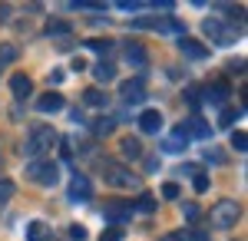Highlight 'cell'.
I'll list each match as a JSON object with an SVG mask.
<instances>
[{
  "instance_id": "9c48e42d",
  "label": "cell",
  "mask_w": 248,
  "mask_h": 241,
  "mask_svg": "<svg viewBox=\"0 0 248 241\" xmlns=\"http://www.w3.org/2000/svg\"><path fill=\"white\" fill-rule=\"evenodd\" d=\"M129 215H133V205H126V202H103V218L106 222H129Z\"/></svg>"
},
{
  "instance_id": "d4e9b609",
  "label": "cell",
  "mask_w": 248,
  "mask_h": 241,
  "mask_svg": "<svg viewBox=\"0 0 248 241\" xmlns=\"http://www.w3.org/2000/svg\"><path fill=\"white\" fill-rule=\"evenodd\" d=\"M17 60V46L14 43H0V66L3 63H14Z\"/></svg>"
},
{
  "instance_id": "7402d4cb",
  "label": "cell",
  "mask_w": 248,
  "mask_h": 241,
  "mask_svg": "<svg viewBox=\"0 0 248 241\" xmlns=\"http://www.w3.org/2000/svg\"><path fill=\"white\" fill-rule=\"evenodd\" d=\"M238 116H242V109H232V106H225V109L218 112V126H222V129H229L232 122H238Z\"/></svg>"
},
{
  "instance_id": "cb8c5ba5",
  "label": "cell",
  "mask_w": 248,
  "mask_h": 241,
  "mask_svg": "<svg viewBox=\"0 0 248 241\" xmlns=\"http://www.w3.org/2000/svg\"><path fill=\"white\" fill-rule=\"evenodd\" d=\"M192 188H195V192H199V195H202V192H209V175H205V172H202V168H199V172H195V175H192Z\"/></svg>"
},
{
  "instance_id": "3957f363",
  "label": "cell",
  "mask_w": 248,
  "mask_h": 241,
  "mask_svg": "<svg viewBox=\"0 0 248 241\" xmlns=\"http://www.w3.org/2000/svg\"><path fill=\"white\" fill-rule=\"evenodd\" d=\"M202 30H205V37H209L215 46H229V43H235V37L242 33V27H232V23H225L222 17H209L202 23Z\"/></svg>"
},
{
  "instance_id": "8992f818",
  "label": "cell",
  "mask_w": 248,
  "mask_h": 241,
  "mask_svg": "<svg viewBox=\"0 0 248 241\" xmlns=\"http://www.w3.org/2000/svg\"><path fill=\"white\" fill-rule=\"evenodd\" d=\"M175 136H182L186 142H189V139H209V136H212V126L205 122V119L192 116L189 122H179V126H175Z\"/></svg>"
},
{
  "instance_id": "484cf974",
  "label": "cell",
  "mask_w": 248,
  "mask_h": 241,
  "mask_svg": "<svg viewBox=\"0 0 248 241\" xmlns=\"http://www.w3.org/2000/svg\"><path fill=\"white\" fill-rule=\"evenodd\" d=\"M14 192H17V188H14V182H10V179H0V205L10 202V198H14Z\"/></svg>"
},
{
  "instance_id": "4dcf8cb0",
  "label": "cell",
  "mask_w": 248,
  "mask_h": 241,
  "mask_svg": "<svg viewBox=\"0 0 248 241\" xmlns=\"http://www.w3.org/2000/svg\"><path fill=\"white\" fill-rule=\"evenodd\" d=\"M70 238L83 241V238H86V228H83V225H70Z\"/></svg>"
},
{
  "instance_id": "ab89813d",
  "label": "cell",
  "mask_w": 248,
  "mask_h": 241,
  "mask_svg": "<svg viewBox=\"0 0 248 241\" xmlns=\"http://www.w3.org/2000/svg\"><path fill=\"white\" fill-rule=\"evenodd\" d=\"M10 14V7H0V23H3V17Z\"/></svg>"
},
{
  "instance_id": "d6986e66",
  "label": "cell",
  "mask_w": 248,
  "mask_h": 241,
  "mask_svg": "<svg viewBox=\"0 0 248 241\" xmlns=\"http://www.w3.org/2000/svg\"><path fill=\"white\" fill-rule=\"evenodd\" d=\"M93 76L99 79V83H113L116 79V66L109 63V60H99V63L93 66Z\"/></svg>"
},
{
  "instance_id": "1f68e13d",
  "label": "cell",
  "mask_w": 248,
  "mask_h": 241,
  "mask_svg": "<svg viewBox=\"0 0 248 241\" xmlns=\"http://www.w3.org/2000/svg\"><path fill=\"white\" fill-rule=\"evenodd\" d=\"M162 198H179V185H175V182L162 185Z\"/></svg>"
},
{
  "instance_id": "44dd1931",
  "label": "cell",
  "mask_w": 248,
  "mask_h": 241,
  "mask_svg": "<svg viewBox=\"0 0 248 241\" xmlns=\"http://www.w3.org/2000/svg\"><path fill=\"white\" fill-rule=\"evenodd\" d=\"M46 37H70V23L66 20H46Z\"/></svg>"
},
{
  "instance_id": "277c9868",
  "label": "cell",
  "mask_w": 248,
  "mask_h": 241,
  "mask_svg": "<svg viewBox=\"0 0 248 241\" xmlns=\"http://www.w3.org/2000/svg\"><path fill=\"white\" fill-rule=\"evenodd\" d=\"M27 175H30L37 185L53 188L60 182V166H57V162H50V159H43V162H30V166H27Z\"/></svg>"
},
{
  "instance_id": "d6a6232c",
  "label": "cell",
  "mask_w": 248,
  "mask_h": 241,
  "mask_svg": "<svg viewBox=\"0 0 248 241\" xmlns=\"http://www.w3.org/2000/svg\"><path fill=\"white\" fill-rule=\"evenodd\" d=\"M199 96H202V90H195V86H189V90H186V99H189V106H195V103H199Z\"/></svg>"
},
{
  "instance_id": "6da1fadb",
  "label": "cell",
  "mask_w": 248,
  "mask_h": 241,
  "mask_svg": "<svg viewBox=\"0 0 248 241\" xmlns=\"http://www.w3.org/2000/svg\"><path fill=\"white\" fill-rule=\"evenodd\" d=\"M53 146H57V132H53V126H33V129L27 132L23 155H27V159H33V162H40V159H43Z\"/></svg>"
},
{
  "instance_id": "836d02e7",
  "label": "cell",
  "mask_w": 248,
  "mask_h": 241,
  "mask_svg": "<svg viewBox=\"0 0 248 241\" xmlns=\"http://www.w3.org/2000/svg\"><path fill=\"white\" fill-rule=\"evenodd\" d=\"M205 159H212V162H225V155H222V149H209V152H205Z\"/></svg>"
},
{
  "instance_id": "4316f807",
  "label": "cell",
  "mask_w": 248,
  "mask_h": 241,
  "mask_svg": "<svg viewBox=\"0 0 248 241\" xmlns=\"http://www.w3.org/2000/svg\"><path fill=\"white\" fill-rule=\"evenodd\" d=\"M232 149H235V152H245V149H248V136L242 129L232 132Z\"/></svg>"
},
{
  "instance_id": "f1b7e54d",
  "label": "cell",
  "mask_w": 248,
  "mask_h": 241,
  "mask_svg": "<svg viewBox=\"0 0 248 241\" xmlns=\"http://www.w3.org/2000/svg\"><path fill=\"white\" fill-rule=\"evenodd\" d=\"M119 238H123V228H119V225H109V228H106V235H103L99 241H119Z\"/></svg>"
},
{
  "instance_id": "2e32d148",
  "label": "cell",
  "mask_w": 248,
  "mask_h": 241,
  "mask_svg": "<svg viewBox=\"0 0 248 241\" xmlns=\"http://www.w3.org/2000/svg\"><path fill=\"white\" fill-rule=\"evenodd\" d=\"M27 241H50V225L46 222H30L27 225Z\"/></svg>"
},
{
  "instance_id": "e575fe53",
  "label": "cell",
  "mask_w": 248,
  "mask_h": 241,
  "mask_svg": "<svg viewBox=\"0 0 248 241\" xmlns=\"http://www.w3.org/2000/svg\"><path fill=\"white\" fill-rule=\"evenodd\" d=\"M159 241H189V238H186V231H172V235H166V238H159Z\"/></svg>"
},
{
  "instance_id": "d590c367",
  "label": "cell",
  "mask_w": 248,
  "mask_h": 241,
  "mask_svg": "<svg viewBox=\"0 0 248 241\" xmlns=\"http://www.w3.org/2000/svg\"><path fill=\"white\" fill-rule=\"evenodd\" d=\"M189 241H209V231H192V235H186Z\"/></svg>"
},
{
  "instance_id": "ba28073f",
  "label": "cell",
  "mask_w": 248,
  "mask_h": 241,
  "mask_svg": "<svg viewBox=\"0 0 248 241\" xmlns=\"http://www.w3.org/2000/svg\"><path fill=\"white\" fill-rule=\"evenodd\" d=\"M70 198L73 202H90L93 198V185L83 172H73V179H70Z\"/></svg>"
},
{
  "instance_id": "f546056e",
  "label": "cell",
  "mask_w": 248,
  "mask_h": 241,
  "mask_svg": "<svg viewBox=\"0 0 248 241\" xmlns=\"http://www.w3.org/2000/svg\"><path fill=\"white\" fill-rule=\"evenodd\" d=\"M182 205H186V208H182V211H186V218L195 222V218H199V205H195V202H182Z\"/></svg>"
},
{
  "instance_id": "603a6c76",
  "label": "cell",
  "mask_w": 248,
  "mask_h": 241,
  "mask_svg": "<svg viewBox=\"0 0 248 241\" xmlns=\"http://www.w3.org/2000/svg\"><path fill=\"white\" fill-rule=\"evenodd\" d=\"M86 46H90L93 53H103V56H109V50H113L116 43H113V40H86Z\"/></svg>"
},
{
  "instance_id": "5b68a950",
  "label": "cell",
  "mask_w": 248,
  "mask_h": 241,
  "mask_svg": "<svg viewBox=\"0 0 248 241\" xmlns=\"http://www.w3.org/2000/svg\"><path fill=\"white\" fill-rule=\"evenodd\" d=\"M103 172H106V182L113 188H139V175L136 172H129L126 166H103Z\"/></svg>"
},
{
  "instance_id": "8d00e7d4",
  "label": "cell",
  "mask_w": 248,
  "mask_h": 241,
  "mask_svg": "<svg viewBox=\"0 0 248 241\" xmlns=\"http://www.w3.org/2000/svg\"><path fill=\"white\" fill-rule=\"evenodd\" d=\"M63 79H66L63 70H50V83H63Z\"/></svg>"
},
{
  "instance_id": "f35d334b",
  "label": "cell",
  "mask_w": 248,
  "mask_h": 241,
  "mask_svg": "<svg viewBox=\"0 0 248 241\" xmlns=\"http://www.w3.org/2000/svg\"><path fill=\"white\" fill-rule=\"evenodd\" d=\"M146 172H159V159H146Z\"/></svg>"
},
{
  "instance_id": "7c38bea8",
  "label": "cell",
  "mask_w": 248,
  "mask_h": 241,
  "mask_svg": "<svg viewBox=\"0 0 248 241\" xmlns=\"http://www.w3.org/2000/svg\"><path fill=\"white\" fill-rule=\"evenodd\" d=\"M179 50H182V56H189V60H205V56H209V46L199 43V40H192V37L179 40Z\"/></svg>"
},
{
  "instance_id": "ac0fdd59",
  "label": "cell",
  "mask_w": 248,
  "mask_h": 241,
  "mask_svg": "<svg viewBox=\"0 0 248 241\" xmlns=\"http://www.w3.org/2000/svg\"><path fill=\"white\" fill-rule=\"evenodd\" d=\"M119 152H123L126 159H142V142H139L136 136H126V139L119 142Z\"/></svg>"
},
{
  "instance_id": "52a82bcc",
  "label": "cell",
  "mask_w": 248,
  "mask_h": 241,
  "mask_svg": "<svg viewBox=\"0 0 248 241\" xmlns=\"http://www.w3.org/2000/svg\"><path fill=\"white\" fill-rule=\"evenodd\" d=\"M119 93H123V103H126V106H136V103H142V99H146V79H142V76H133V79H126V83L119 86Z\"/></svg>"
},
{
  "instance_id": "83f0119b",
  "label": "cell",
  "mask_w": 248,
  "mask_h": 241,
  "mask_svg": "<svg viewBox=\"0 0 248 241\" xmlns=\"http://www.w3.org/2000/svg\"><path fill=\"white\" fill-rule=\"evenodd\" d=\"M136 205H139V211H155V198L149 195V192H146V195H139V202H136Z\"/></svg>"
},
{
  "instance_id": "8fae6325",
  "label": "cell",
  "mask_w": 248,
  "mask_h": 241,
  "mask_svg": "<svg viewBox=\"0 0 248 241\" xmlns=\"http://www.w3.org/2000/svg\"><path fill=\"white\" fill-rule=\"evenodd\" d=\"M202 99L209 103V106H225V99H229V83H212L202 90Z\"/></svg>"
},
{
  "instance_id": "7a4b0ae2",
  "label": "cell",
  "mask_w": 248,
  "mask_h": 241,
  "mask_svg": "<svg viewBox=\"0 0 248 241\" xmlns=\"http://www.w3.org/2000/svg\"><path fill=\"white\" fill-rule=\"evenodd\" d=\"M242 218V205L232 202V198H222V202L212 205L209 211V225L212 228H218V231H225V228H235V222Z\"/></svg>"
},
{
  "instance_id": "4fadbf2b",
  "label": "cell",
  "mask_w": 248,
  "mask_h": 241,
  "mask_svg": "<svg viewBox=\"0 0 248 241\" xmlns=\"http://www.w3.org/2000/svg\"><path fill=\"white\" fill-rule=\"evenodd\" d=\"M139 129L149 132V136H155V132L162 129V116H159V109H146L142 116H139Z\"/></svg>"
},
{
  "instance_id": "ffe728a7",
  "label": "cell",
  "mask_w": 248,
  "mask_h": 241,
  "mask_svg": "<svg viewBox=\"0 0 248 241\" xmlns=\"http://www.w3.org/2000/svg\"><path fill=\"white\" fill-rule=\"evenodd\" d=\"M113 129H116V122L109 119V116H99L93 122V136H99V139H106V136H113Z\"/></svg>"
},
{
  "instance_id": "e0dca14e",
  "label": "cell",
  "mask_w": 248,
  "mask_h": 241,
  "mask_svg": "<svg viewBox=\"0 0 248 241\" xmlns=\"http://www.w3.org/2000/svg\"><path fill=\"white\" fill-rule=\"evenodd\" d=\"M83 103H86L90 109H106V106H109V96L103 93V90H86V93H83Z\"/></svg>"
},
{
  "instance_id": "9a60e30c",
  "label": "cell",
  "mask_w": 248,
  "mask_h": 241,
  "mask_svg": "<svg viewBox=\"0 0 248 241\" xmlns=\"http://www.w3.org/2000/svg\"><path fill=\"white\" fill-rule=\"evenodd\" d=\"M10 90H14L17 99H27V96L33 93V79H30V76H23V73H17L14 79H10Z\"/></svg>"
},
{
  "instance_id": "74e56055",
  "label": "cell",
  "mask_w": 248,
  "mask_h": 241,
  "mask_svg": "<svg viewBox=\"0 0 248 241\" xmlns=\"http://www.w3.org/2000/svg\"><path fill=\"white\" fill-rule=\"evenodd\" d=\"M199 166H179V175H195Z\"/></svg>"
},
{
  "instance_id": "30bf717a",
  "label": "cell",
  "mask_w": 248,
  "mask_h": 241,
  "mask_svg": "<svg viewBox=\"0 0 248 241\" xmlns=\"http://www.w3.org/2000/svg\"><path fill=\"white\" fill-rule=\"evenodd\" d=\"M126 63H129L133 70L142 73V70L149 66V53H146V46H142V43H136V40H129V43H126Z\"/></svg>"
},
{
  "instance_id": "5bb4252c",
  "label": "cell",
  "mask_w": 248,
  "mask_h": 241,
  "mask_svg": "<svg viewBox=\"0 0 248 241\" xmlns=\"http://www.w3.org/2000/svg\"><path fill=\"white\" fill-rule=\"evenodd\" d=\"M63 106H66V103H63V96H60V93H43L37 99V109L40 112H60Z\"/></svg>"
}]
</instances>
